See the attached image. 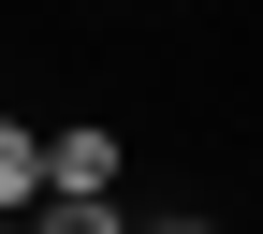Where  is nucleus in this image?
Returning a JSON list of instances; mask_svg holds the SVG:
<instances>
[{
  "mask_svg": "<svg viewBox=\"0 0 263 234\" xmlns=\"http://www.w3.org/2000/svg\"><path fill=\"white\" fill-rule=\"evenodd\" d=\"M117 161H132L117 117H59V132H44V190H117Z\"/></svg>",
  "mask_w": 263,
  "mask_h": 234,
  "instance_id": "1",
  "label": "nucleus"
},
{
  "mask_svg": "<svg viewBox=\"0 0 263 234\" xmlns=\"http://www.w3.org/2000/svg\"><path fill=\"white\" fill-rule=\"evenodd\" d=\"M29 234H146L117 205V190H44V205H29Z\"/></svg>",
  "mask_w": 263,
  "mask_h": 234,
  "instance_id": "2",
  "label": "nucleus"
},
{
  "mask_svg": "<svg viewBox=\"0 0 263 234\" xmlns=\"http://www.w3.org/2000/svg\"><path fill=\"white\" fill-rule=\"evenodd\" d=\"M0 205H15V220L44 205V132H29V117H0Z\"/></svg>",
  "mask_w": 263,
  "mask_h": 234,
  "instance_id": "3",
  "label": "nucleus"
},
{
  "mask_svg": "<svg viewBox=\"0 0 263 234\" xmlns=\"http://www.w3.org/2000/svg\"><path fill=\"white\" fill-rule=\"evenodd\" d=\"M146 234H234V220H146Z\"/></svg>",
  "mask_w": 263,
  "mask_h": 234,
  "instance_id": "4",
  "label": "nucleus"
}]
</instances>
